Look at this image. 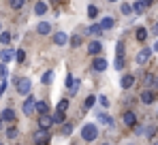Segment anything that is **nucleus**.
I'll return each instance as SVG.
<instances>
[{
    "label": "nucleus",
    "instance_id": "6",
    "mask_svg": "<svg viewBox=\"0 0 158 145\" xmlns=\"http://www.w3.org/2000/svg\"><path fill=\"white\" fill-rule=\"evenodd\" d=\"M13 58H15V49H2V51H0V60H2V64L11 62Z\"/></svg>",
    "mask_w": 158,
    "mask_h": 145
},
{
    "label": "nucleus",
    "instance_id": "7",
    "mask_svg": "<svg viewBox=\"0 0 158 145\" xmlns=\"http://www.w3.org/2000/svg\"><path fill=\"white\" fill-rule=\"evenodd\" d=\"M92 68L96 72H103L107 68V60L105 58H94V62H92Z\"/></svg>",
    "mask_w": 158,
    "mask_h": 145
},
{
    "label": "nucleus",
    "instance_id": "28",
    "mask_svg": "<svg viewBox=\"0 0 158 145\" xmlns=\"http://www.w3.org/2000/svg\"><path fill=\"white\" fill-rule=\"evenodd\" d=\"M69 90H71V96H75V94L79 92V81H77V79L71 83V88H69Z\"/></svg>",
    "mask_w": 158,
    "mask_h": 145
},
{
    "label": "nucleus",
    "instance_id": "32",
    "mask_svg": "<svg viewBox=\"0 0 158 145\" xmlns=\"http://www.w3.org/2000/svg\"><path fill=\"white\" fill-rule=\"evenodd\" d=\"M6 137L9 139H17V128H9L6 130Z\"/></svg>",
    "mask_w": 158,
    "mask_h": 145
},
{
    "label": "nucleus",
    "instance_id": "27",
    "mask_svg": "<svg viewBox=\"0 0 158 145\" xmlns=\"http://www.w3.org/2000/svg\"><path fill=\"white\" fill-rule=\"evenodd\" d=\"M66 109H69V98H62L58 102V111H66Z\"/></svg>",
    "mask_w": 158,
    "mask_h": 145
},
{
    "label": "nucleus",
    "instance_id": "3",
    "mask_svg": "<svg viewBox=\"0 0 158 145\" xmlns=\"http://www.w3.org/2000/svg\"><path fill=\"white\" fill-rule=\"evenodd\" d=\"M22 111H24V115H32L34 111H36V98L28 96L24 100V105H22Z\"/></svg>",
    "mask_w": 158,
    "mask_h": 145
},
{
    "label": "nucleus",
    "instance_id": "24",
    "mask_svg": "<svg viewBox=\"0 0 158 145\" xmlns=\"http://www.w3.org/2000/svg\"><path fill=\"white\" fill-rule=\"evenodd\" d=\"M101 26H103V30H109V28H113V19L111 17H103Z\"/></svg>",
    "mask_w": 158,
    "mask_h": 145
},
{
    "label": "nucleus",
    "instance_id": "12",
    "mask_svg": "<svg viewBox=\"0 0 158 145\" xmlns=\"http://www.w3.org/2000/svg\"><path fill=\"white\" fill-rule=\"evenodd\" d=\"M34 141L36 143H49V132L47 130H39L36 137H34Z\"/></svg>",
    "mask_w": 158,
    "mask_h": 145
},
{
    "label": "nucleus",
    "instance_id": "11",
    "mask_svg": "<svg viewBox=\"0 0 158 145\" xmlns=\"http://www.w3.org/2000/svg\"><path fill=\"white\" fill-rule=\"evenodd\" d=\"M132 83H135V77H132V75H124V77H122V81H120V85H122L124 90H131Z\"/></svg>",
    "mask_w": 158,
    "mask_h": 145
},
{
    "label": "nucleus",
    "instance_id": "9",
    "mask_svg": "<svg viewBox=\"0 0 158 145\" xmlns=\"http://www.w3.org/2000/svg\"><path fill=\"white\" fill-rule=\"evenodd\" d=\"M36 113L39 115H47L49 113V105L45 100H36Z\"/></svg>",
    "mask_w": 158,
    "mask_h": 145
},
{
    "label": "nucleus",
    "instance_id": "4",
    "mask_svg": "<svg viewBox=\"0 0 158 145\" xmlns=\"http://www.w3.org/2000/svg\"><path fill=\"white\" fill-rule=\"evenodd\" d=\"M52 126H53L52 115H41V120H39V128H41V130H49Z\"/></svg>",
    "mask_w": 158,
    "mask_h": 145
},
{
    "label": "nucleus",
    "instance_id": "35",
    "mask_svg": "<svg viewBox=\"0 0 158 145\" xmlns=\"http://www.w3.org/2000/svg\"><path fill=\"white\" fill-rule=\"evenodd\" d=\"M6 75H9V68H6V64H2V66H0V77L6 79Z\"/></svg>",
    "mask_w": 158,
    "mask_h": 145
},
{
    "label": "nucleus",
    "instance_id": "37",
    "mask_svg": "<svg viewBox=\"0 0 158 145\" xmlns=\"http://www.w3.org/2000/svg\"><path fill=\"white\" fill-rule=\"evenodd\" d=\"M118 58H124V43H118Z\"/></svg>",
    "mask_w": 158,
    "mask_h": 145
},
{
    "label": "nucleus",
    "instance_id": "18",
    "mask_svg": "<svg viewBox=\"0 0 158 145\" xmlns=\"http://www.w3.org/2000/svg\"><path fill=\"white\" fill-rule=\"evenodd\" d=\"M98 120H101V124L107 126V128H109V126H113V118H111V115H107V113H101V115H98Z\"/></svg>",
    "mask_w": 158,
    "mask_h": 145
},
{
    "label": "nucleus",
    "instance_id": "21",
    "mask_svg": "<svg viewBox=\"0 0 158 145\" xmlns=\"http://www.w3.org/2000/svg\"><path fill=\"white\" fill-rule=\"evenodd\" d=\"M94 102H96V98H94V96H88L85 100H83V109H85V111H90V109L94 107Z\"/></svg>",
    "mask_w": 158,
    "mask_h": 145
},
{
    "label": "nucleus",
    "instance_id": "41",
    "mask_svg": "<svg viewBox=\"0 0 158 145\" xmlns=\"http://www.w3.org/2000/svg\"><path fill=\"white\" fill-rule=\"evenodd\" d=\"M122 64H124V60H122V58H118V60H115V68H120V71H122Z\"/></svg>",
    "mask_w": 158,
    "mask_h": 145
},
{
    "label": "nucleus",
    "instance_id": "2",
    "mask_svg": "<svg viewBox=\"0 0 158 145\" xmlns=\"http://www.w3.org/2000/svg\"><path fill=\"white\" fill-rule=\"evenodd\" d=\"M30 90H32V83H30V79H26V77L17 79V92H19L22 96H28V94H30Z\"/></svg>",
    "mask_w": 158,
    "mask_h": 145
},
{
    "label": "nucleus",
    "instance_id": "31",
    "mask_svg": "<svg viewBox=\"0 0 158 145\" xmlns=\"http://www.w3.org/2000/svg\"><path fill=\"white\" fill-rule=\"evenodd\" d=\"M143 9H145V6H143V4H141L139 0H137V2L132 4V11H135V13H143Z\"/></svg>",
    "mask_w": 158,
    "mask_h": 145
},
{
    "label": "nucleus",
    "instance_id": "10",
    "mask_svg": "<svg viewBox=\"0 0 158 145\" xmlns=\"http://www.w3.org/2000/svg\"><path fill=\"white\" fill-rule=\"evenodd\" d=\"M101 43H98V41H92V43H88V53H90V56H98V53H101Z\"/></svg>",
    "mask_w": 158,
    "mask_h": 145
},
{
    "label": "nucleus",
    "instance_id": "44",
    "mask_svg": "<svg viewBox=\"0 0 158 145\" xmlns=\"http://www.w3.org/2000/svg\"><path fill=\"white\" fill-rule=\"evenodd\" d=\"M154 51H158V39H156V43H154Z\"/></svg>",
    "mask_w": 158,
    "mask_h": 145
},
{
    "label": "nucleus",
    "instance_id": "36",
    "mask_svg": "<svg viewBox=\"0 0 158 145\" xmlns=\"http://www.w3.org/2000/svg\"><path fill=\"white\" fill-rule=\"evenodd\" d=\"M71 45H73V47H79V45H81V36H73V39H71Z\"/></svg>",
    "mask_w": 158,
    "mask_h": 145
},
{
    "label": "nucleus",
    "instance_id": "46",
    "mask_svg": "<svg viewBox=\"0 0 158 145\" xmlns=\"http://www.w3.org/2000/svg\"><path fill=\"white\" fill-rule=\"evenodd\" d=\"M103 145H111V143H103Z\"/></svg>",
    "mask_w": 158,
    "mask_h": 145
},
{
    "label": "nucleus",
    "instance_id": "42",
    "mask_svg": "<svg viewBox=\"0 0 158 145\" xmlns=\"http://www.w3.org/2000/svg\"><path fill=\"white\" fill-rule=\"evenodd\" d=\"M139 2H141L143 6H152V2H154V0H139Z\"/></svg>",
    "mask_w": 158,
    "mask_h": 145
},
{
    "label": "nucleus",
    "instance_id": "38",
    "mask_svg": "<svg viewBox=\"0 0 158 145\" xmlns=\"http://www.w3.org/2000/svg\"><path fill=\"white\" fill-rule=\"evenodd\" d=\"M154 132H156V128H154V126H150V128L145 130V135H148V137H154Z\"/></svg>",
    "mask_w": 158,
    "mask_h": 145
},
{
    "label": "nucleus",
    "instance_id": "34",
    "mask_svg": "<svg viewBox=\"0 0 158 145\" xmlns=\"http://www.w3.org/2000/svg\"><path fill=\"white\" fill-rule=\"evenodd\" d=\"M122 13H124V15H131V13H132V6L124 2V4H122Z\"/></svg>",
    "mask_w": 158,
    "mask_h": 145
},
{
    "label": "nucleus",
    "instance_id": "48",
    "mask_svg": "<svg viewBox=\"0 0 158 145\" xmlns=\"http://www.w3.org/2000/svg\"><path fill=\"white\" fill-rule=\"evenodd\" d=\"M128 145H132V143H128Z\"/></svg>",
    "mask_w": 158,
    "mask_h": 145
},
{
    "label": "nucleus",
    "instance_id": "33",
    "mask_svg": "<svg viewBox=\"0 0 158 145\" xmlns=\"http://www.w3.org/2000/svg\"><path fill=\"white\" fill-rule=\"evenodd\" d=\"M24 2H26V0H11V6H13V9H22Z\"/></svg>",
    "mask_w": 158,
    "mask_h": 145
},
{
    "label": "nucleus",
    "instance_id": "29",
    "mask_svg": "<svg viewBox=\"0 0 158 145\" xmlns=\"http://www.w3.org/2000/svg\"><path fill=\"white\" fill-rule=\"evenodd\" d=\"M52 79H53V71H47L43 77H41V81H43V83H49Z\"/></svg>",
    "mask_w": 158,
    "mask_h": 145
},
{
    "label": "nucleus",
    "instance_id": "45",
    "mask_svg": "<svg viewBox=\"0 0 158 145\" xmlns=\"http://www.w3.org/2000/svg\"><path fill=\"white\" fill-rule=\"evenodd\" d=\"M2 122H4V120H2V118H0V128H2Z\"/></svg>",
    "mask_w": 158,
    "mask_h": 145
},
{
    "label": "nucleus",
    "instance_id": "47",
    "mask_svg": "<svg viewBox=\"0 0 158 145\" xmlns=\"http://www.w3.org/2000/svg\"><path fill=\"white\" fill-rule=\"evenodd\" d=\"M109 2H115V0H109Z\"/></svg>",
    "mask_w": 158,
    "mask_h": 145
},
{
    "label": "nucleus",
    "instance_id": "20",
    "mask_svg": "<svg viewBox=\"0 0 158 145\" xmlns=\"http://www.w3.org/2000/svg\"><path fill=\"white\" fill-rule=\"evenodd\" d=\"M90 34H94V36H101L103 34V26L101 24H94V26H90V30H88Z\"/></svg>",
    "mask_w": 158,
    "mask_h": 145
},
{
    "label": "nucleus",
    "instance_id": "30",
    "mask_svg": "<svg viewBox=\"0 0 158 145\" xmlns=\"http://www.w3.org/2000/svg\"><path fill=\"white\" fill-rule=\"evenodd\" d=\"M73 132V124H62V135L66 137V135H71Z\"/></svg>",
    "mask_w": 158,
    "mask_h": 145
},
{
    "label": "nucleus",
    "instance_id": "25",
    "mask_svg": "<svg viewBox=\"0 0 158 145\" xmlns=\"http://www.w3.org/2000/svg\"><path fill=\"white\" fill-rule=\"evenodd\" d=\"M88 15H90V19H94V17L98 15V9H96L94 4H90V6H88Z\"/></svg>",
    "mask_w": 158,
    "mask_h": 145
},
{
    "label": "nucleus",
    "instance_id": "14",
    "mask_svg": "<svg viewBox=\"0 0 158 145\" xmlns=\"http://www.w3.org/2000/svg\"><path fill=\"white\" fill-rule=\"evenodd\" d=\"M141 102H143V105H152V102H154V92L145 90V92L141 94Z\"/></svg>",
    "mask_w": 158,
    "mask_h": 145
},
{
    "label": "nucleus",
    "instance_id": "15",
    "mask_svg": "<svg viewBox=\"0 0 158 145\" xmlns=\"http://www.w3.org/2000/svg\"><path fill=\"white\" fill-rule=\"evenodd\" d=\"M0 118H2L4 122H13L15 120V111H13V109H4V111L0 113Z\"/></svg>",
    "mask_w": 158,
    "mask_h": 145
},
{
    "label": "nucleus",
    "instance_id": "13",
    "mask_svg": "<svg viewBox=\"0 0 158 145\" xmlns=\"http://www.w3.org/2000/svg\"><path fill=\"white\" fill-rule=\"evenodd\" d=\"M66 41H69V36H66L64 32H56V34H53V43H56V45H66Z\"/></svg>",
    "mask_w": 158,
    "mask_h": 145
},
{
    "label": "nucleus",
    "instance_id": "23",
    "mask_svg": "<svg viewBox=\"0 0 158 145\" xmlns=\"http://www.w3.org/2000/svg\"><path fill=\"white\" fill-rule=\"evenodd\" d=\"M11 39H13V36H11V32H0V43H2V45H9V43H11Z\"/></svg>",
    "mask_w": 158,
    "mask_h": 145
},
{
    "label": "nucleus",
    "instance_id": "40",
    "mask_svg": "<svg viewBox=\"0 0 158 145\" xmlns=\"http://www.w3.org/2000/svg\"><path fill=\"white\" fill-rule=\"evenodd\" d=\"M98 102H101L103 107H109V100H107V96H101V98H98Z\"/></svg>",
    "mask_w": 158,
    "mask_h": 145
},
{
    "label": "nucleus",
    "instance_id": "43",
    "mask_svg": "<svg viewBox=\"0 0 158 145\" xmlns=\"http://www.w3.org/2000/svg\"><path fill=\"white\" fill-rule=\"evenodd\" d=\"M154 34L158 36V24H154Z\"/></svg>",
    "mask_w": 158,
    "mask_h": 145
},
{
    "label": "nucleus",
    "instance_id": "8",
    "mask_svg": "<svg viewBox=\"0 0 158 145\" xmlns=\"http://www.w3.org/2000/svg\"><path fill=\"white\" fill-rule=\"evenodd\" d=\"M122 120H124L126 126H137V115H135L132 111H126V113L122 115Z\"/></svg>",
    "mask_w": 158,
    "mask_h": 145
},
{
    "label": "nucleus",
    "instance_id": "19",
    "mask_svg": "<svg viewBox=\"0 0 158 145\" xmlns=\"http://www.w3.org/2000/svg\"><path fill=\"white\" fill-rule=\"evenodd\" d=\"M45 11H47V4L45 2H36L34 4V13L36 15H45Z\"/></svg>",
    "mask_w": 158,
    "mask_h": 145
},
{
    "label": "nucleus",
    "instance_id": "17",
    "mask_svg": "<svg viewBox=\"0 0 158 145\" xmlns=\"http://www.w3.org/2000/svg\"><path fill=\"white\" fill-rule=\"evenodd\" d=\"M135 36H137V41H141V43H143V41L148 39V30H145L143 26H139V28H137V32H135Z\"/></svg>",
    "mask_w": 158,
    "mask_h": 145
},
{
    "label": "nucleus",
    "instance_id": "22",
    "mask_svg": "<svg viewBox=\"0 0 158 145\" xmlns=\"http://www.w3.org/2000/svg\"><path fill=\"white\" fill-rule=\"evenodd\" d=\"M52 118H53V124H64V111H56Z\"/></svg>",
    "mask_w": 158,
    "mask_h": 145
},
{
    "label": "nucleus",
    "instance_id": "5",
    "mask_svg": "<svg viewBox=\"0 0 158 145\" xmlns=\"http://www.w3.org/2000/svg\"><path fill=\"white\" fill-rule=\"evenodd\" d=\"M152 51H154V49H141V51L137 53V64H145V62L150 60Z\"/></svg>",
    "mask_w": 158,
    "mask_h": 145
},
{
    "label": "nucleus",
    "instance_id": "26",
    "mask_svg": "<svg viewBox=\"0 0 158 145\" xmlns=\"http://www.w3.org/2000/svg\"><path fill=\"white\" fill-rule=\"evenodd\" d=\"M15 60H17V62H24V60H26L24 49H15Z\"/></svg>",
    "mask_w": 158,
    "mask_h": 145
},
{
    "label": "nucleus",
    "instance_id": "16",
    "mask_svg": "<svg viewBox=\"0 0 158 145\" xmlns=\"http://www.w3.org/2000/svg\"><path fill=\"white\" fill-rule=\"evenodd\" d=\"M36 32H39V34H49V32H52V26L47 24V22H41V24L36 26Z\"/></svg>",
    "mask_w": 158,
    "mask_h": 145
},
{
    "label": "nucleus",
    "instance_id": "1",
    "mask_svg": "<svg viewBox=\"0 0 158 145\" xmlns=\"http://www.w3.org/2000/svg\"><path fill=\"white\" fill-rule=\"evenodd\" d=\"M81 137H83L85 141H94V139L98 137V128H96L94 124H85L83 130H81Z\"/></svg>",
    "mask_w": 158,
    "mask_h": 145
},
{
    "label": "nucleus",
    "instance_id": "49",
    "mask_svg": "<svg viewBox=\"0 0 158 145\" xmlns=\"http://www.w3.org/2000/svg\"><path fill=\"white\" fill-rule=\"evenodd\" d=\"M154 145H158V143H154Z\"/></svg>",
    "mask_w": 158,
    "mask_h": 145
},
{
    "label": "nucleus",
    "instance_id": "50",
    "mask_svg": "<svg viewBox=\"0 0 158 145\" xmlns=\"http://www.w3.org/2000/svg\"><path fill=\"white\" fill-rule=\"evenodd\" d=\"M0 145H2V143H0Z\"/></svg>",
    "mask_w": 158,
    "mask_h": 145
},
{
    "label": "nucleus",
    "instance_id": "39",
    "mask_svg": "<svg viewBox=\"0 0 158 145\" xmlns=\"http://www.w3.org/2000/svg\"><path fill=\"white\" fill-rule=\"evenodd\" d=\"M6 85H9V83H6V79H2V83H0V94H4V90H6Z\"/></svg>",
    "mask_w": 158,
    "mask_h": 145
}]
</instances>
